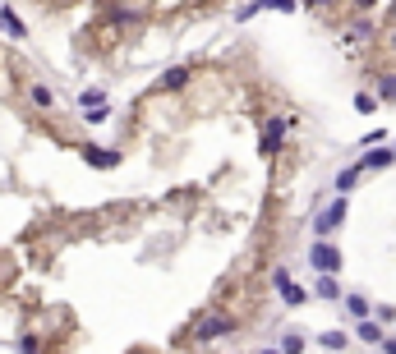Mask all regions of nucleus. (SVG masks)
<instances>
[{"instance_id": "nucleus-6", "label": "nucleus", "mask_w": 396, "mask_h": 354, "mask_svg": "<svg viewBox=\"0 0 396 354\" xmlns=\"http://www.w3.org/2000/svg\"><path fill=\"white\" fill-rule=\"evenodd\" d=\"M78 152H83V161H88V166H97V170H116V166H120V152H116V148H97V143H83Z\"/></svg>"}, {"instance_id": "nucleus-22", "label": "nucleus", "mask_w": 396, "mask_h": 354, "mask_svg": "<svg viewBox=\"0 0 396 354\" xmlns=\"http://www.w3.org/2000/svg\"><path fill=\"white\" fill-rule=\"evenodd\" d=\"M382 51L396 60V23H392V32H382Z\"/></svg>"}, {"instance_id": "nucleus-25", "label": "nucleus", "mask_w": 396, "mask_h": 354, "mask_svg": "<svg viewBox=\"0 0 396 354\" xmlns=\"http://www.w3.org/2000/svg\"><path fill=\"white\" fill-rule=\"evenodd\" d=\"M378 322H387V327L396 322V308H392V304H382V308H378Z\"/></svg>"}, {"instance_id": "nucleus-7", "label": "nucleus", "mask_w": 396, "mask_h": 354, "mask_svg": "<svg viewBox=\"0 0 396 354\" xmlns=\"http://www.w3.org/2000/svg\"><path fill=\"white\" fill-rule=\"evenodd\" d=\"M189 78H194V69H189V64H170L166 74L157 78V88H162V93H180Z\"/></svg>"}, {"instance_id": "nucleus-2", "label": "nucleus", "mask_w": 396, "mask_h": 354, "mask_svg": "<svg viewBox=\"0 0 396 354\" xmlns=\"http://www.w3.org/2000/svg\"><path fill=\"white\" fill-rule=\"evenodd\" d=\"M309 262H314V272H341L346 253L336 244H327V239H314V244H309Z\"/></svg>"}, {"instance_id": "nucleus-28", "label": "nucleus", "mask_w": 396, "mask_h": 354, "mask_svg": "<svg viewBox=\"0 0 396 354\" xmlns=\"http://www.w3.org/2000/svg\"><path fill=\"white\" fill-rule=\"evenodd\" d=\"M387 23H396V0H392V10H387Z\"/></svg>"}, {"instance_id": "nucleus-1", "label": "nucleus", "mask_w": 396, "mask_h": 354, "mask_svg": "<svg viewBox=\"0 0 396 354\" xmlns=\"http://www.w3.org/2000/svg\"><path fill=\"white\" fill-rule=\"evenodd\" d=\"M230 331H240V318L235 313H226V308H212V313H203L194 327H189V345H208V340H221L230 336Z\"/></svg>"}, {"instance_id": "nucleus-20", "label": "nucleus", "mask_w": 396, "mask_h": 354, "mask_svg": "<svg viewBox=\"0 0 396 354\" xmlns=\"http://www.w3.org/2000/svg\"><path fill=\"white\" fill-rule=\"evenodd\" d=\"M281 350H286V354H300V350H305V336H300V331L281 336Z\"/></svg>"}, {"instance_id": "nucleus-27", "label": "nucleus", "mask_w": 396, "mask_h": 354, "mask_svg": "<svg viewBox=\"0 0 396 354\" xmlns=\"http://www.w3.org/2000/svg\"><path fill=\"white\" fill-rule=\"evenodd\" d=\"M382 350H387V354H396V340H392V336H387V340H382Z\"/></svg>"}, {"instance_id": "nucleus-15", "label": "nucleus", "mask_w": 396, "mask_h": 354, "mask_svg": "<svg viewBox=\"0 0 396 354\" xmlns=\"http://www.w3.org/2000/svg\"><path fill=\"white\" fill-rule=\"evenodd\" d=\"M314 294H318V299H336V272H318V281H314Z\"/></svg>"}, {"instance_id": "nucleus-26", "label": "nucleus", "mask_w": 396, "mask_h": 354, "mask_svg": "<svg viewBox=\"0 0 396 354\" xmlns=\"http://www.w3.org/2000/svg\"><path fill=\"white\" fill-rule=\"evenodd\" d=\"M267 10H281V14H290V10H295V0H267Z\"/></svg>"}, {"instance_id": "nucleus-19", "label": "nucleus", "mask_w": 396, "mask_h": 354, "mask_svg": "<svg viewBox=\"0 0 396 354\" xmlns=\"http://www.w3.org/2000/svg\"><path fill=\"white\" fill-rule=\"evenodd\" d=\"M346 308H351V318H368V313H373L368 299H360V294H346Z\"/></svg>"}, {"instance_id": "nucleus-29", "label": "nucleus", "mask_w": 396, "mask_h": 354, "mask_svg": "<svg viewBox=\"0 0 396 354\" xmlns=\"http://www.w3.org/2000/svg\"><path fill=\"white\" fill-rule=\"evenodd\" d=\"M0 272H5V267H0Z\"/></svg>"}, {"instance_id": "nucleus-12", "label": "nucleus", "mask_w": 396, "mask_h": 354, "mask_svg": "<svg viewBox=\"0 0 396 354\" xmlns=\"http://www.w3.org/2000/svg\"><path fill=\"white\" fill-rule=\"evenodd\" d=\"M382 327L387 322H373V318H360V327H355V331H360V340H364V345H382Z\"/></svg>"}, {"instance_id": "nucleus-3", "label": "nucleus", "mask_w": 396, "mask_h": 354, "mask_svg": "<svg viewBox=\"0 0 396 354\" xmlns=\"http://www.w3.org/2000/svg\"><path fill=\"white\" fill-rule=\"evenodd\" d=\"M281 148H286V115H272V120L263 124L258 152H263V156H281Z\"/></svg>"}, {"instance_id": "nucleus-16", "label": "nucleus", "mask_w": 396, "mask_h": 354, "mask_svg": "<svg viewBox=\"0 0 396 354\" xmlns=\"http://www.w3.org/2000/svg\"><path fill=\"white\" fill-rule=\"evenodd\" d=\"M318 345H322V350H346V345H351V336H346V331H322Z\"/></svg>"}, {"instance_id": "nucleus-13", "label": "nucleus", "mask_w": 396, "mask_h": 354, "mask_svg": "<svg viewBox=\"0 0 396 354\" xmlns=\"http://www.w3.org/2000/svg\"><path fill=\"white\" fill-rule=\"evenodd\" d=\"M360 175H364V166H360V161H355V166H346V170H336L332 189H336V193H351V189H355V180H360Z\"/></svg>"}, {"instance_id": "nucleus-11", "label": "nucleus", "mask_w": 396, "mask_h": 354, "mask_svg": "<svg viewBox=\"0 0 396 354\" xmlns=\"http://www.w3.org/2000/svg\"><path fill=\"white\" fill-rule=\"evenodd\" d=\"M392 161H396V148H373V152H364L360 166L364 170H382V166H392Z\"/></svg>"}, {"instance_id": "nucleus-4", "label": "nucleus", "mask_w": 396, "mask_h": 354, "mask_svg": "<svg viewBox=\"0 0 396 354\" xmlns=\"http://www.w3.org/2000/svg\"><path fill=\"white\" fill-rule=\"evenodd\" d=\"M272 285L281 290V299H286L290 308H300V304L309 299V290H305V285H295V281H290V272H286V267H272Z\"/></svg>"}, {"instance_id": "nucleus-14", "label": "nucleus", "mask_w": 396, "mask_h": 354, "mask_svg": "<svg viewBox=\"0 0 396 354\" xmlns=\"http://www.w3.org/2000/svg\"><path fill=\"white\" fill-rule=\"evenodd\" d=\"M364 37H373V23H368V14H355L346 28V42H364Z\"/></svg>"}, {"instance_id": "nucleus-10", "label": "nucleus", "mask_w": 396, "mask_h": 354, "mask_svg": "<svg viewBox=\"0 0 396 354\" xmlns=\"http://www.w3.org/2000/svg\"><path fill=\"white\" fill-rule=\"evenodd\" d=\"M0 28L10 32V37H14V42H19V37H28V23H23V19H19L14 10H10V5H5V10H0Z\"/></svg>"}, {"instance_id": "nucleus-5", "label": "nucleus", "mask_w": 396, "mask_h": 354, "mask_svg": "<svg viewBox=\"0 0 396 354\" xmlns=\"http://www.w3.org/2000/svg\"><path fill=\"white\" fill-rule=\"evenodd\" d=\"M341 226H346V198L332 202L327 212H318V221H314V235H318V239H327V235L341 231Z\"/></svg>"}, {"instance_id": "nucleus-24", "label": "nucleus", "mask_w": 396, "mask_h": 354, "mask_svg": "<svg viewBox=\"0 0 396 354\" xmlns=\"http://www.w3.org/2000/svg\"><path fill=\"white\" fill-rule=\"evenodd\" d=\"M382 139H387V129H368L360 143H364V148H373V143H382Z\"/></svg>"}, {"instance_id": "nucleus-23", "label": "nucleus", "mask_w": 396, "mask_h": 354, "mask_svg": "<svg viewBox=\"0 0 396 354\" xmlns=\"http://www.w3.org/2000/svg\"><path fill=\"white\" fill-rule=\"evenodd\" d=\"M373 5L378 0H351V14H373Z\"/></svg>"}, {"instance_id": "nucleus-8", "label": "nucleus", "mask_w": 396, "mask_h": 354, "mask_svg": "<svg viewBox=\"0 0 396 354\" xmlns=\"http://www.w3.org/2000/svg\"><path fill=\"white\" fill-rule=\"evenodd\" d=\"M28 106H32V110H46V115H51V110H56V93H51L46 83H28Z\"/></svg>"}, {"instance_id": "nucleus-21", "label": "nucleus", "mask_w": 396, "mask_h": 354, "mask_svg": "<svg viewBox=\"0 0 396 354\" xmlns=\"http://www.w3.org/2000/svg\"><path fill=\"white\" fill-rule=\"evenodd\" d=\"M336 5H341V0H309V10H318V14H327V19L336 14Z\"/></svg>"}, {"instance_id": "nucleus-9", "label": "nucleus", "mask_w": 396, "mask_h": 354, "mask_svg": "<svg viewBox=\"0 0 396 354\" xmlns=\"http://www.w3.org/2000/svg\"><path fill=\"white\" fill-rule=\"evenodd\" d=\"M373 93H378V102H396V64L373 74Z\"/></svg>"}, {"instance_id": "nucleus-17", "label": "nucleus", "mask_w": 396, "mask_h": 354, "mask_svg": "<svg viewBox=\"0 0 396 354\" xmlns=\"http://www.w3.org/2000/svg\"><path fill=\"white\" fill-rule=\"evenodd\" d=\"M107 102V93L102 88H88V93H78V110H92V106H102Z\"/></svg>"}, {"instance_id": "nucleus-18", "label": "nucleus", "mask_w": 396, "mask_h": 354, "mask_svg": "<svg viewBox=\"0 0 396 354\" xmlns=\"http://www.w3.org/2000/svg\"><path fill=\"white\" fill-rule=\"evenodd\" d=\"M355 110H360V115H373V110H378V93H355Z\"/></svg>"}]
</instances>
